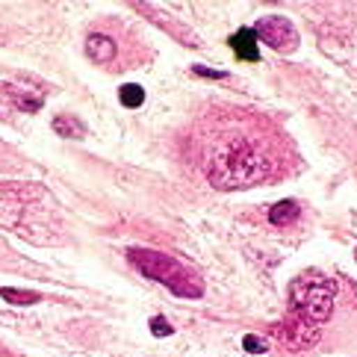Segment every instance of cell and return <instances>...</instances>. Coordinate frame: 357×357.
I'll return each instance as SVG.
<instances>
[{
	"label": "cell",
	"instance_id": "1",
	"mask_svg": "<svg viewBox=\"0 0 357 357\" xmlns=\"http://www.w3.org/2000/svg\"><path fill=\"white\" fill-rule=\"evenodd\" d=\"M0 227L33 245L62 242V225L54 195L42 183H0Z\"/></svg>",
	"mask_w": 357,
	"mask_h": 357
},
{
	"label": "cell",
	"instance_id": "2",
	"mask_svg": "<svg viewBox=\"0 0 357 357\" xmlns=\"http://www.w3.org/2000/svg\"><path fill=\"white\" fill-rule=\"evenodd\" d=\"M272 174V160L254 142L251 136L225 133L213 142L210 160H207V181L215 189H248L254 183H263Z\"/></svg>",
	"mask_w": 357,
	"mask_h": 357
},
{
	"label": "cell",
	"instance_id": "3",
	"mask_svg": "<svg viewBox=\"0 0 357 357\" xmlns=\"http://www.w3.org/2000/svg\"><path fill=\"white\" fill-rule=\"evenodd\" d=\"M127 260L145 278L157 280L165 289H172L177 298H201L204 296V280L198 278V272H192L177 257H172V254L154 251V248H130L127 251Z\"/></svg>",
	"mask_w": 357,
	"mask_h": 357
},
{
	"label": "cell",
	"instance_id": "4",
	"mask_svg": "<svg viewBox=\"0 0 357 357\" xmlns=\"http://www.w3.org/2000/svg\"><path fill=\"white\" fill-rule=\"evenodd\" d=\"M337 284L322 275H298L289 284V313L322 328L334 313Z\"/></svg>",
	"mask_w": 357,
	"mask_h": 357
},
{
	"label": "cell",
	"instance_id": "5",
	"mask_svg": "<svg viewBox=\"0 0 357 357\" xmlns=\"http://www.w3.org/2000/svg\"><path fill=\"white\" fill-rule=\"evenodd\" d=\"M254 36H257V42L269 45L272 50L278 54H292V50L298 47V30L296 24L284 15H263L257 24H254Z\"/></svg>",
	"mask_w": 357,
	"mask_h": 357
},
{
	"label": "cell",
	"instance_id": "6",
	"mask_svg": "<svg viewBox=\"0 0 357 357\" xmlns=\"http://www.w3.org/2000/svg\"><path fill=\"white\" fill-rule=\"evenodd\" d=\"M275 334L280 337V342H287L292 351H301V349H310L319 340V325L307 322V319H301L296 313H289L284 322L275 325Z\"/></svg>",
	"mask_w": 357,
	"mask_h": 357
},
{
	"label": "cell",
	"instance_id": "7",
	"mask_svg": "<svg viewBox=\"0 0 357 357\" xmlns=\"http://www.w3.org/2000/svg\"><path fill=\"white\" fill-rule=\"evenodd\" d=\"M227 45H231V50L239 59H245V62H257L260 59V42H257V36H254L251 27L236 30L231 39H227Z\"/></svg>",
	"mask_w": 357,
	"mask_h": 357
},
{
	"label": "cell",
	"instance_id": "8",
	"mask_svg": "<svg viewBox=\"0 0 357 357\" xmlns=\"http://www.w3.org/2000/svg\"><path fill=\"white\" fill-rule=\"evenodd\" d=\"M6 92V98L15 104L21 112H39L45 107V95H30L27 86H18V83H3L0 86Z\"/></svg>",
	"mask_w": 357,
	"mask_h": 357
},
{
	"label": "cell",
	"instance_id": "9",
	"mask_svg": "<svg viewBox=\"0 0 357 357\" xmlns=\"http://www.w3.org/2000/svg\"><path fill=\"white\" fill-rule=\"evenodd\" d=\"M116 50H119L116 42H112L109 36H104V33H92V36L86 39V54L92 56L95 62H104V66L116 59Z\"/></svg>",
	"mask_w": 357,
	"mask_h": 357
},
{
	"label": "cell",
	"instance_id": "10",
	"mask_svg": "<svg viewBox=\"0 0 357 357\" xmlns=\"http://www.w3.org/2000/svg\"><path fill=\"white\" fill-rule=\"evenodd\" d=\"M298 215H301L298 201L287 198V201H278L275 207L269 210V222H272L275 227H289V225H296V222H298Z\"/></svg>",
	"mask_w": 357,
	"mask_h": 357
},
{
	"label": "cell",
	"instance_id": "11",
	"mask_svg": "<svg viewBox=\"0 0 357 357\" xmlns=\"http://www.w3.org/2000/svg\"><path fill=\"white\" fill-rule=\"evenodd\" d=\"M54 133L66 136V139H83L86 136V124L77 116H56L54 119Z\"/></svg>",
	"mask_w": 357,
	"mask_h": 357
},
{
	"label": "cell",
	"instance_id": "12",
	"mask_svg": "<svg viewBox=\"0 0 357 357\" xmlns=\"http://www.w3.org/2000/svg\"><path fill=\"white\" fill-rule=\"evenodd\" d=\"M119 100H121L124 109H139V107L145 104V89L139 86V83H124L119 89Z\"/></svg>",
	"mask_w": 357,
	"mask_h": 357
},
{
	"label": "cell",
	"instance_id": "13",
	"mask_svg": "<svg viewBox=\"0 0 357 357\" xmlns=\"http://www.w3.org/2000/svg\"><path fill=\"white\" fill-rule=\"evenodd\" d=\"M0 298L9 301V304H18V307H30V304H39V301H42L39 292H30V289H12V287H3V289H0Z\"/></svg>",
	"mask_w": 357,
	"mask_h": 357
},
{
	"label": "cell",
	"instance_id": "14",
	"mask_svg": "<svg viewBox=\"0 0 357 357\" xmlns=\"http://www.w3.org/2000/svg\"><path fill=\"white\" fill-rule=\"evenodd\" d=\"M151 334H154V337H172L174 328H172V322L165 316H154V319H151Z\"/></svg>",
	"mask_w": 357,
	"mask_h": 357
},
{
	"label": "cell",
	"instance_id": "15",
	"mask_svg": "<svg viewBox=\"0 0 357 357\" xmlns=\"http://www.w3.org/2000/svg\"><path fill=\"white\" fill-rule=\"evenodd\" d=\"M242 349H245L248 354H263L266 349V340L263 337H257V334H245V340H242Z\"/></svg>",
	"mask_w": 357,
	"mask_h": 357
},
{
	"label": "cell",
	"instance_id": "16",
	"mask_svg": "<svg viewBox=\"0 0 357 357\" xmlns=\"http://www.w3.org/2000/svg\"><path fill=\"white\" fill-rule=\"evenodd\" d=\"M192 71L198 74V77H215V80H222V77H225V71H215V68H204V66H195Z\"/></svg>",
	"mask_w": 357,
	"mask_h": 357
},
{
	"label": "cell",
	"instance_id": "17",
	"mask_svg": "<svg viewBox=\"0 0 357 357\" xmlns=\"http://www.w3.org/2000/svg\"><path fill=\"white\" fill-rule=\"evenodd\" d=\"M354 260H357V251H354Z\"/></svg>",
	"mask_w": 357,
	"mask_h": 357
}]
</instances>
